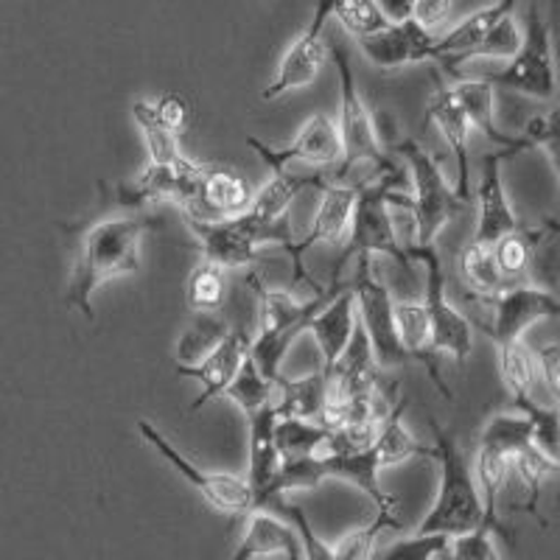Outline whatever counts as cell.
I'll return each mask as SVG.
<instances>
[{
    "label": "cell",
    "mask_w": 560,
    "mask_h": 560,
    "mask_svg": "<svg viewBox=\"0 0 560 560\" xmlns=\"http://www.w3.org/2000/svg\"><path fill=\"white\" fill-rule=\"evenodd\" d=\"M160 224L158 217L143 210H118L82 230L77 258L70 267L65 303L79 308L84 319L93 323V294L102 283L140 269L143 238Z\"/></svg>",
    "instance_id": "1"
},
{
    "label": "cell",
    "mask_w": 560,
    "mask_h": 560,
    "mask_svg": "<svg viewBox=\"0 0 560 560\" xmlns=\"http://www.w3.org/2000/svg\"><path fill=\"white\" fill-rule=\"evenodd\" d=\"M432 459L440 463L438 499H434L427 518L418 524L415 535H446V538H459V535L474 533V529L479 527H488L493 535H502L493 527V522L485 516L471 463H468V457L459 452L454 434L446 432L440 423H432Z\"/></svg>",
    "instance_id": "2"
},
{
    "label": "cell",
    "mask_w": 560,
    "mask_h": 560,
    "mask_svg": "<svg viewBox=\"0 0 560 560\" xmlns=\"http://www.w3.org/2000/svg\"><path fill=\"white\" fill-rule=\"evenodd\" d=\"M249 287L258 298V334H253V350L249 359L255 362L258 373L275 384L280 378V362L287 357L289 345L294 342L300 331H306L308 319L342 289L337 278H331V287L319 289L314 298L298 300L292 292L264 287L261 275H249Z\"/></svg>",
    "instance_id": "3"
},
{
    "label": "cell",
    "mask_w": 560,
    "mask_h": 560,
    "mask_svg": "<svg viewBox=\"0 0 560 560\" xmlns=\"http://www.w3.org/2000/svg\"><path fill=\"white\" fill-rule=\"evenodd\" d=\"M398 183H401V172L395 168L393 160H387L378 168V177L359 185V199L357 210H353V219H350V233L345 238V249L339 255V261L334 264L331 278H342V267L353 255L370 258V261H373V255H393L395 261L401 264L407 272H412V261H409L407 249L398 242V233H395L393 219H389L387 210V191H393Z\"/></svg>",
    "instance_id": "4"
},
{
    "label": "cell",
    "mask_w": 560,
    "mask_h": 560,
    "mask_svg": "<svg viewBox=\"0 0 560 560\" xmlns=\"http://www.w3.org/2000/svg\"><path fill=\"white\" fill-rule=\"evenodd\" d=\"M398 154L412 168V197L407 208L415 217V244L412 247H434V238L446 228L459 210L465 208L463 199L454 194L452 183L446 179L440 160L415 138H401L395 143Z\"/></svg>",
    "instance_id": "5"
},
{
    "label": "cell",
    "mask_w": 560,
    "mask_h": 560,
    "mask_svg": "<svg viewBox=\"0 0 560 560\" xmlns=\"http://www.w3.org/2000/svg\"><path fill=\"white\" fill-rule=\"evenodd\" d=\"M331 59L339 73L337 132L339 140H342V163L334 172V183H342L350 174V168H357L359 163H373L378 172L389 158L382 149V135H378L376 118H373L370 107L364 104V96L359 93L348 54L337 48V51H331Z\"/></svg>",
    "instance_id": "6"
},
{
    "label": "cell",
    "mask_w": 560,
    "mask_h": 560,
    "mask_svg": "<svg viewBox=\"0 0 560 560\" xmlns=\"http://www.w3.org/2000/svg\"><path fill=\"white\" fill-rule=\"evenodd\" d=\"M409 261H423L427 280H423V308L429 317V342L434 353H452L454 362L465 368L474 350V325L452 300H448V280L443 261L434 247H407Z\"/></svg>",
    "instance_id": "7"
},
{
    "label": "cell",
    "mask_w": 560,
    "mask_h": 560,
    "mask_svg": "<svg viewBox=\"0 0 560 560\" xmlns=\"http://www.w3.org/2000/svg\"><path fill=\"white\" fill-rule=\"evenodd\" d=\"M202 244V258L222 269H242L255 261L264 244H280L287 249L292 244L289 222L264 224L253 217L224 219V222H205V219L183 217Z\"/></svg>",
    "instance_id": "8"
},
{
    "label": "cell",
    "mask_w": 560,
    "mask_h": 560,
    "mask_svg": "<svg viewBox=\"0 0 560 560\" xmlns=\"http://www.w3.org/2000/svg\"><path fill=\"white\" fill-rule=\"evenodd\" d=\"M490 88L518 90L524 96L538 102H552L558 82H555V59H552V26L538 9V3L527 7V20L522 28V48L502 70L482 77Z\"/></svg>",
    "instance_id": "9"
},
{
    "label": "cell",
    "mask_w": 560,
    "mask_h": 560,
    "mask_svg": "<svg viewBox=\"0 0 560 560\" xmlns=\"http://www.w3.org/2000/svg\"><path fill=\"white\" fill-rule=\"evenodd\" d=\"M353 303H357V317L362 323L364 334H368L370 350H373V359H376V368H401V364H412V359L407 357L398 331H395L393 319V292L384 283V278H378L376 267L370 258H359L357 267V280H353Z\"/></svg>",
    "instance_id": "10"
},
{
    "label": "cell",
    "mask_w": 560,
    "mask_h": 560,
    "mask_svg": "<svg viewBox=\"0 0 560 560\" xmlns=\"http://www.w3.org/2000/svg\"><path fill=\"white\" fill-rule=\"evenodd\" d=\"M138 432L160 457L177 468L179 477H185L199 490V497H202L210 508L219 510V513H228V516H247V513H253V493H249L247 482H244L242 477H236V474L210 471V468H199L197 463H191V459L185 457L172 440L160 432L154 423H149V420H138Z\"/></svg>",
    "instance_id": "11"
},
{
    "label": "cell",
    "mask_w": 560,
    "mask_h": 560,
    "mask_svg": "<svg viewBox=\"0 0 560 560\" xmlns=\"http://www.w3.org/2000/svg\"><path fill=\"white\" fill-rule=\"evenodd\" d=\"M471 300L493 312L490 319H479V328L497 342V348L522 342L529 325L558 314L555 292H549L547 287H538V283H516V287L504 289L493 298H474L471 294Z\"/></svg>",
    "instance_id": "12"
},
{
    "label": "cell",
    "mask_w": 560,
    "mask_h": 560,
    "mask_svg": "<svg viewBox=\"0 0 560 560\" xmlns=\"http://www.w3.org/2000/svg\"><path fill=\"white\" fill-rule=\"evenodd\" d=\"M331 12L334 3H319L314 9L312 23L292 39V45H289L283 59H280L278 73H275V79L261 93L264 102H275V98L287 96V93H294V90H303L308 84H314V79L319 77V70L325 68L328 57H331L328 43H325V23H328Z\"/></svg>",
    "instance_id": "13"
},
{
    "label": "cell",
    "mask_w": 560,
    "mask_h": 560,
    "mask_svg": "<svg viewBox=\"0 0 560 560\" xmlns=\"http://www.w3.org/2000/svg\"><path fill=\"white\" fill-rule=\"evenodd\" d=\"M247 147L255 149V154L267 163V168L272 174L287 172V166L292 160H306V163H314V166L334 168L342 163V140H339L337 121H331V118L323 113L308 115L289 147L275 149L261 143L258 138H247Z\"/></svg>",
    "instance_id": "14"
},
{
    "label": "cell",
    "mask_w": 560,
    "mask_h": 560,
    "mask_svg": "<svg viewBox=\"0 0 560 560\" xmlns=\"http://www.w3.org/2000/svg\"><path fill=\"white\" fill-rule=\"evenodd\" d=\"M249 350H253V331H249L247 323H236L202 362L191 364V368L177 364L179 376L194 378V382H199V387H202L197 398H194L188 412H199L210 398L224 395V389H228L230 384H233V378L238 376L242 364L249 359Z\"/></svg>",
    "instance_id": "15"
},
{
    "label": "cell",
    "mask_w": 560,
    "mask_h": 560,
    "mask_svg": "<svg viewBox=\"0 0 560 560\" xmlns=\"http://www.w3.org/2000/svg\"><path fill=\"white\" fill-rule=\"evenodd\" d=\"M323 188V202H319L317 217H314L312 228L300 242H292L287 247V253L292 255L294 264V278L298 280H312L303 267V255L312 244H342L350 233V219H353V210H357L359 199V185L353 183H334V179H325L319 183ZM314 283V280H312Z\"/></svg>",
    "instance_id": "16"
},
{
    "label": "cell",
    "mask_w": 560,
    "mask_h": 560,
    "mask_svg": "<svg viewBox=\"0 0 560 560\" xmlns=\"http://www.w3.org/2000/svg\"><path fill=\"white\" fill-rule=\"evenodd\" d=\"M249 423V468H247V488L253 493V510H264L272 513L283 493L278 490V474H280V454L275 446V423H278V412L272 407H264L261 412H255L247 418Z\"/></svg>",
    "instance_id": "17"
},
{
    "label": "cell",
    "mask_w": 560,
    "mask_h": 560,
    "mask_svg": "<svg viewBox=\"0 0 560 560\" xmlns=\"http://www.w3.org/2000/svg\"><path fill=\"white\" fill-rule=\"evenodd\" d=\"M253 194V185H249V179L238 168L228 166V163H210V160H205L197 199H194L191 208L183 210V217L205 219V222L238 219L249 210Z\"/></svg>",
    "instance_id": "18"
},
{
    "label": "cell",
    "mask_w": 560,
    "mask_h": 560,
    "mask_svg": "<svg viewBox=\"0 0 560 560\" xmlns=\"http://www.w3.org/2000/svg\"><path fill=\"white\" fill-rule=\"evenodd\" d=\"M504 160H508L504 149L488 152L482 158V179H479L477 188V230H474L471 244H488V247H493L499 238L527 228V222L513 210V205L508 202V194H504Z\"/></svg>",
    "instance_id": "19"
},
{
    "label": "cell",
    "mask_w": 560,
    "mask_h": 560,
    "mask_svg": "<svg viewBox=\"0 0 560 560\" xmlns=\"http://www.w3.org/2000/svg\"><path fill=\"white\" fill-rule=\"evenodd\" d=\"M434 90L427 102L429 121L440 129V135L446 138L448 149L454 152V160H457V194L463 202H468L471 197V172H468V143H471V124L465 118L463 107L457 104L452 93V84H446L440 79L438 70H432Z\"/></svg>",
    "instance_id": "20"
},
{
    "label": "cell",
    "mask_w": 560,
    "mask_h": 560,
    "mask_svg": "<svg viewBox=\"0 0 560 560\" xmlns=\"http://www.w3.org/2000/svg\"><path fill=\"white\" fill-rule=\"evenodd\" d=\"M364 57L382 70L404 68V65L432 62L434 59V34L420 28L415 20L401 26H389L376 37L359 39Z\"/></svg>",
    "instance_id": "21"
},
{
    "label": "cell",
    "mask_w": 560,
    "mask_h": 560,
    "mask_svg": "<svg viewBox=\"0 0 560 560\" xmlns=\"http://www.w3.org/2000/svg\"><path fill=\"white\" fill-rule=\"evenodd\" d=\"M357 303H353V292L348 287L339 289L312 319H308L306 331L312 334L314 342L319 348V357H323V370L325 376L331 373V368L337 364V359L342 357V350L348 348L350 337H353V328H357Z\"/></svg>",
    "instance_id": "22"
},
{
    "label": "cell",
    "mask_w": 560,
    "mask_h": 560,
    "mask_svg": "<svg viewBox=\"0 0 560 560\" xmlns=\"http://www.w3.org/2000/svg\"><path fill=\"white\" fill-rule=\"evenodd\" d=\"M317 465L319 482L323 479H345V482H353L357 488H362L373 504H376V513H395V497H389L387 490H382L378 485V474H382V463H378L373 446L362 448V452H328L314 457Z\"/></svg>",
    "instance_id": "23"
},
{
    "label": "cell",
    "mask_w": 560,
    "mask_h": 560,
    "mask_svg": "<svg viewBox=\"0 0 560 560\" xmlns=\"http://www.w3.org/2000/svg\"><path fill=\"white\" fill-rule=\"evenodd\" d=\"M452 93L457 98V104L463 107L465 118L471 124V129H479L490 143H497L499 149L508 152V158H513L516 152H524V143L518 140V135H508L497 127V88H490L485 79H468L459 77L452 84Z\"/></svg>",
    "instance_id": "24"
},
{
    "label": "cell",
    "mask_w": 560,
    "mask_h": 560,
    "mask_svg": "<svg viewBox=\"0 0 560 560\" xmlns=\"http://www.w3.org/2000/svg\"><path fill=\"white\" fill-rule=\"evenodd\" d=\"M393 319L398 339H401L404 350H407V357L412 359V364H420V368L427 370L432 384L438 387V393L443 395L446 401H452V389L443 382L438 353H434L432 342H429V317L423 303H420V300H395Z\"/></svg>",
    "instance_id": "25"
},
{
    "label": "cell",
    "mask_w": 560,
    "mask_h": 560,
    "mask_svg": "<svg viewBox=\"0 0 560 560\" xmlns=\"http://www.w3.org/2000/svg\"><path fill=\"white\" fill-rule=\"evenodd\" d=\"M247 527H244L242 541L230 560H255L269 558V555H283L287 560H303V547L292 524L280 522V516L253 510L247 513Z\"/></svg>",
    "instance_id": "26"
},
{
    "label": "cell",
    "mask_w": 560,
    "mask_h": 560,
    "mask_svg": "<svg viewBox=\"0 0 560 560\" xmlns=\"http://www.w3.org/2000/svg\"><path fill=\"white\" fill-rule=\"evenodd\" d=\"M513 9H516V3L504 0V3H490V7H482L479 12L463 18L452 32L443 34V37H434V59H443L448 73H454L457 65H463L465 57L482 43L485 34L497 26V20L513 12Z\"/></svg>",
    "instance_id": "27"
},
{
    "label": "cell",
    "mask_w": 560,
    "mask_h": 560,
    "mask_svg": "<svg viewBox=\"0 0 560 560\" xmlns=\"http://www.w3.org/2000/svg\"><path fill=\"white\" fill-rule=\"evenodd\" d=\"M275 389L280 393L278 404H275L278 418L312 420V423H317L319 415H323L325 401H328L331 382H328V376H325L323 370H312V373H306V376L300 378L280 376L278 382H275Z\"/></svg>",
    "instance_id": "28"
},
{
    "label": "cell",
    "mask_w": 560,
    "mask_h": 560,
    "mask_svg": "<svg viewBox=\"0 0 560 560\" xmlns=\"http://www.w3.org/2000/svg\"><path fill=\"white\" fill-rule=\"evenodd\" d=\"M407 398L395 395L389 401L387 412H384L382 423H378L376 443H373V452H376L382 468H389V465H398L404 459L412 457H432V448L423 446L418 438L407 429L404 423V412H407Z\"/></svg>",
    "instance_id": "29"
},
{
    "label": "cell",
    "mask_w": 560,
    "mask_h": 560,
    "mask_svg": "<svg viewBox=\"0 0 560 560\" xmlns=\"http://www.w3.org/2000/svg\"><path fill=\"white\" fill-rule=\"evenodd\" d=\"M323 177H294L289 172H275L264 188L253 194L247 217L258 219L264 224H280L287 222V213L292 208V199L298 197L306 185H319Z\"/></svg>",
    "instance_id": "30"
},
{
    "label": "cell",
    "mask_w": 560,
    "mask_h": 560,
    "mask_svg": "<svg viewBox=\"0 0 560 560\" xmlns=\"http://www.w3.org/2000/svg\"><path fill=\"white\" fill-rule=\"evenodd\" d=\"M459 275L474 298H493V294L510 289L508 278L493 258V247L488 244H468L459 253Z\"/></svg>",
    "instance_id": "31"
},
{
    "label": "cell",
    "mask_w": 560,
    "mask_h": 560,
    "mask_svg": "<svg viewBox=\"0 0 560 560\" xmlns=\"http://www.w3.org/2000/svg\"><path fill=\"white\" fill-rule=\"evenodd\" d=\"M328 440H331V432L312 420L278 418L275 423V446H278L280 459L319 457Z\"/></svg>",
    "instance_id": "32"
},
{
    "label": "cell",
    "mask_w": 560,
    "mask_h": 560,
    "mask_svg": "<svg viewBox=\"0 0 560 560\" xmlns=\"http://www.w3.org/2000/svg\"><path fill=\"white\" fill-rule=\"evenodd\" d=\"M228 269L210 261H199L185 280V306L194 314H217L228 294Z\"/></svg>",
    "instance_id": "33"
},
{
    "label": "cell",
    "mask_w": 560,
    "mask_h": 560,
    "mask_svg": "<svg viewBox=\"0 0 560 560\" xmlns=\"http://www.w3.org/2000/svg\"><path fill=\"white\" fill-rule=\"evenodd\" d=\"M477 446L490 448V452H499L513 459L522 448L535 446L533 423H529L527 415H493L482 427Z\"/></svg>",
    "instance_id": "34"
},
{
    "label": "cell",
    "mask_w": 560,
    "mask_h": 560,
    "mask_svg": "<svg viewBox=\"0 0 560 560\" xmlns=\"http://www.w3.org/2000/svg\"><path fill=\"white\" fill-rule=\"evenodd\" d=\"M132 115L135 124H138L140 132H143L149 163H154V166H183L185 160H188V154H183V149H179V138H174L172 132H166V129L154 121L149 102H135Z\"/></svg>",
    "instance_id": "35"
},
{
    "label": "cell",
    "mask_w": 560,
    "mask_h": 560,
    "mask_svg": "<svg viewBox=\"0 0 560 560\" xmlns=\"http://www.w3.org/2000/svg\"><path fill=\"white\" fill-rule=\"evenodd\" d=\"M499 373H502V382L508 387V393L513 395V401H533V384L538 373H535L533 350L527 345H502L499 348Z\"/></svg>",
    "instance_id": "36"
},
{
    "label": "cell",
    "mask_w": 560,
    "mask_h": 560,
    "mask_svg": "<svg viewBox=\"0 0 560 560\" xmlns=\"http://www.w3.org/2000/svg\"><path fill=\"white\" fill-rule=\"evenodd\" d=\"M228 331H230V325L224 323L222 317H217V314H197V317L191 319V325L185 328L183 337H179L177 364H185V368L199 364L205 357H208L210 350L222 342Z\"/></svg>",
    "instance_id": "37"
},
{
    "label": "cell",
    "mask_w": 560,
    "mask_h": 560,
    "mask_svg": "<svg viewBox=\"0 0 560 560\" xmlns=\"http://www.w3.org/2000/svg\"><path fill=\"white\" fill-rule=\"evenodd\" d=\"M395 527H401L398 513H373V518L368 524L350 529L348 535H342L334 544V560H373L382 533Z\"/></svg>",
    "instance_id": "38"
},
{
    "label": "cell",
    "mask_w": 560,
    "mask_h": 560,
    "mask_svg": "<svg viewBox=\"0 0 560 560\" xmlns=\"http://www.w3.org/2000/svg\"><path fill=\"white\" fill-rule=\"evenodd\" d=\"M510 471H516L522 485L527 488V510L529 513H538V499H541L544 485L549 482L555 471H558V459L549 457L547 452H541L538 446H527L516 454V457L510 459Z\"/></svg>",
    "instance_id": "39"
},
{
    "label": "cell",
    "mask_w": 560,
    "mask_h": 560,
    "mask_svg": "<svg viewBox=\"0 0 560 560\" xmlns=\"http://www.w3.org/2000/svg\"><path fill=\"white\" fill-rule=\"evenodd\" d=\"M224 395H228L230 401L236 404V407L249 418V415L261 412L264 407H272L275 384H269L267 378L258 373L253 359H247V362L242 364V370H238V376L233 378V384L224 389Z\"/></svg>",
    "instance_id": "40"
},
{
    "label": "cell",
    "mask_w": 560,
    "mask_h": 560,
    "mask_svg": "<svg viewBox=\"0 0 560 560\" xmlns=\"http://www.w3.org/2000/svg\"><path fill=\"white\" fill-rule=\"evenodd\" d=\"M331 18H337L345 32H350L357 39L376 37L389 28L378 3H364V0L362 3H334Z\"/></svg>",
    "instance_id": "41"
},
{
    "label": "cell",
    "mask_w": 560,
    "mask_h": 560,
    "mask_svg": "<svg viewBox=\"0 0 560 560\" xmlns=\"http://www.w3.org/2000/svg\"><path fill=\"white\" fill-rule=\"evenodd\" d=\"M513 14H516V9L504 14V18H499L497 26L485 34L482 43H479L477 48L465 57V62L477 57H502V59L516 57V51L522 48V28L516 26V18H513Z\"/></svg>",
    "instance_id": "42"
},
{
    "label": "cell",
    "mask_w": 560,
    "mask_h": 560,
    "mask_svg": "<svg viewBox=\"0 0 560 560\" xmlns=\"http://www.w3.org/2000/svg\"><path fill=\"white\" fill-rule=\"evenodd\" d=\"M452 538L446 535H409L404 541H395L384 552L373 555V560H443Z\"/></svg>",
    "instance_id": "43"
},
{
    "label": "cell",
    "mask_w": 560,
    "mask_h": 560,
    "mask_svg": "<svg viewBox=\"0 0 560 560\" xmlns=\"http://www.w3.org/2000/svg\"><path fill=\"white\" fill-rule=\"evenodd\" d=\"M272 516H289V522H292L294 533H298L300 538V547H303V560H334V544H325L323 538L314 533L306 510L283 499V502L272 510Z\"/></svg>",
    "instance_id": "44"
},
{
    "label": "cell",
    "mask_w": 560,
    "mask_h": 560,
    "mask_svg": "<svg viewBox=\"0 0 560 560\" xmlns=\"http://www.w3.org/2000/svg\"><path fill=\"white\" fill-rule=\"evenodd\" d=\"M149 107H152L154 121L166 132H172L174 138H179L194 121V104L183 93H163L154 102H149Z\"/></svg>",
    "instance_id": "45"
},
{
    "label": "cell",
    "mask_w": 560,
    "mask_h": 560,
    "mask_svg": "<svg viewBox=\"0 0 560 560\" xmlns=\"http://www.w3.org/2000/svg\"><path fill=\"white\" fill-rule=\"evenodd\" d=\"M446 560H502L493 544V533L488 527H479L474 533H465L452 538Z\"/></svg>",
    "instance_id": "46"
},
{
    "label": "cell",
    "mask_w": 560,
    "mask_h": 560,
    "mask_svg": "<svg viewBox=\"0 0 560 560\" xmlns=\"http://www.w3.org/2000/svg\"><path fill=\"white\" fill-rule=\"evenodd\" d=\"M527 149H547L549 158H555V109L535 113L527 121L524 132L518 135Z\"/></svg>",
    "instance_id": "47"
},
{
    "label": "cell",
    "mask_w": 560,
    "mask_h": 560,
    "mask_svg": "<svg viewBox=\"0 0 560 560\" xmlns=\"http://www.w3.org/2000/svg\"><path fill=\"white\" fill-rule=\"evenodd\" d=\"M535 359V373L544 378V384L549 387V393L558 398L560 384H558V364H560V348L558 342H544L541 348L533 353Z\"/></svg>",
    "instance_id": "48"
},
{
    "label": "cell",
    "mask_w": 560,
    "mask_h": 560,
    "mask_svg": "<svg viewBox=\"0 0 560 560\" xmlns=\"http://www.w3.org/2000/svg\"><path fill=\"white\" fill-rule=\"evenodd\" d=\"M448 14H452V3H429V0L427 3H412V20L427 32H432Z\"/></svg>",
    "instance_id": "49"
}]
</instances>
